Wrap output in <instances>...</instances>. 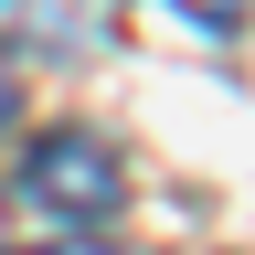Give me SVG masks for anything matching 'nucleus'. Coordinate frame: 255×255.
<instances>
[{
    "label": "nucleus",
    "mask_w": 255,
    "mask_h": 255,
    "mask_svg": "<svg viewBox=\"0 0 255 255\" xmlns=\"http://www.w3.org/2000/svg\"><path fill=\"white\" fill-rule=\"evenodd\" d=\"M11 191L53 223V234H107V213L128 202V159L96 138V128H43V138L21 149Z\"/></svg>",
    "instance_id": "1"
},
{
    "label": "nucleus",
    "mask_w": 255,
    "mask_h": 255,
    "mask_svg": "<svg viewBox=\"0 0 255 255\" xmlns=\"http://www.w3.org/2000/svg\"><path fill=\"white\" fill-rule=\"evenodd\" d=\"M11 255H117L107 234H43V245H11Z\"/></svg>",
    "instance_id": "2"
},
{
    "label": "nucleus",
    "mask_w": 255,
    "mask_h": 255,
    "mask_svg": "<svg viewBox=\"0 0 255 255\" xmlns=\"http://www.w3.org/2000/svg\"><path fill=\"white\" fill-rule=\"evenodd\" d=\"M170 11H191V21H213V32H223V21H245L255 0H170Z\"/></svg>",
    "instance_id": "3"
},
{
    "label": "nucleus",
    "mask_w": 255,
    "mask_h": 255,
    "mask_svg": "<svg viewBox=\"0 0 255 255\" xmlns=\"http://www.w3.org/2000/svg\"><path fill=\"white\" fill-rule=\"evenodd\" d=\"M0 128H11V64H0Z\"/></svg>",
    "instance_id": "4"
}]
</instances>
